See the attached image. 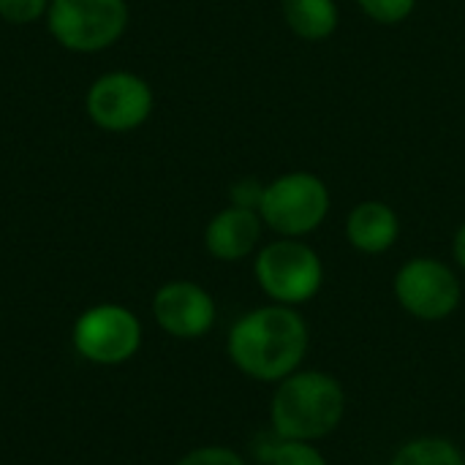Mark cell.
Wrapping results in <instances>:
<instances>
[{
    "label": "cell",
    "instance_id": "8",
    "mask_svg": "<svg viewBox=\"0 0 465 465\" xmlns=\"http://www.w3.org/2000/svg\"><path fill=\"white\" fill-rule=\"evenodd\" d=\"M155 95L144 76L131 71L101 74L84 95V112L101 131L128 134L144 125L153 114Z\"/></svg>",
    "mask_w": 465,
    "mask_h": 465
},
{
    "label": "cell",
    "instance_id": "16",
    "mask_svg": "<svg viewBox=\"0 0 465 465\" xmlns=\"http://www.w3.org/2000/svg\"><path fill=\"white\" fill-rule=\"evenodd\" d=\"M174 465H248L245 458L223 444H204V447H193L191 452H185Z\"/></svg>",
    "mask_w": 465,
    "mask_h": 465
},
{
    "label": "cell",
    "instance_id": "13",
    "mask_svg": "<svg viewBox=\"0 0 465 465\" xmlns=\"http://www.w3.org/2000/svg\"><path fill=\"white\" fill-rule=\"evenodd\" d=\"M390 465H465V455L444 436H417L395 450Z\"/></svg>",
    "mask_w": 465,
    "mask_h": 465
},
{
    "label": "cell",
    "instance_id": "9",
    "mask_svg": "<svg viewBox=\"0 0 465 465\" xmlns=\"http://www.w3.org/2000/svg\"><path fill=\"white\" fill-rule=\"evenodd\" d=\"M153 319L169 338L199 341L218 319V305L213 294L193 281H169L153 294Z\"/></svg>",
    "mask_w": 465,
    "mask_h": 465
},
{
    "label": "cell",
    "instance_id": "2",
    "mask_svg": "<svg viewBox=\"0 0 465 465\" xmlns=\"http://www.w3.org/2000/svg\"><path fill=\"white\" fill-rule=\"evenodd\" d=\"M346 414L343 384L327 371H297L275 384L270 425L278 439L322 441L332 436Z\"/></svg>",
    "mask_w": 465,
    "mask_h": 465
},
{
    "label": "cell",
    "instance_id": "1",
    "mask_svg": "<svg viewBox=\"0 0 465 465\" xmlns=\"http://www.w3.org/2000/svg\"><path fill=\"white\" fill-rule=\"evenodd\" d=\"M311 349V327L297 308L262 305L242 313L229 335L226 354L232 365L262 384H278L297 373Z\"/></svg>",
    "mask_w": 465,
    "mask_h": 465
},
{
    "label": "cell",
    "instance_id": "19",
    "mask_svg": "<svg viewBox=\"0 0 465 465\" xmlns=\"http://www.w3.org/2000/svg\"><path fill=\"white\" fill-rule=\"evenodd\" d=\"M452 256H455L458 267L465 272V221L458 226V232L452 237Z\"/></svg>",
    "mask_w": 465,
    "mask_h": 465
},
{
    "label": "cell",
    "instance_id": "7",
    "mask_svg": "<svg viewBox=\"0 0 465 465\" xmlns=\"http://www.w3.org/2000/svg\"><path fill=\"white\" fill-rule=\"evenodd\" d=\"M398 305L420 322H444L463 302L458 272L436 256L409 259L392 281Z\"/></svg>",
    "mask_w": 465,
    "mask_h": 465
},
{
    "label": "cell",
    "instance_id": "17",
    "mask_svg": "<svg viewBox=\"0 0 465 465\" xmlns=\"http://www.w3.org/2000/svg\"><path fill=\"white\" fill-rule=\"evenodd\" d=\"M49 0H0V19L8 25H33L46 16Z\"/></svg>",
    "mask_w": 465,
    "mask_h": 465
},
{
    "label": "cell",
    "instance_id": "10",
    "mask_svg": "<svg viewBox=\"0 0 465 465\" xmlns=\"http://www.w3.org/2000/svg\"><path fill=\"white\" fill-rule=\"evenodd\" d=\"M264 221L259 210L229 204L218 210L204 226V248L213 259L234 264L259 251Z\"/></svg>",
    "mask_w": 465,
    "mask_h": 465
},
{
    "label": "cell",
    "instance_id": "3",
    "mask_svg": "<svg viewBox=\"0 0 465 465\" xmlns=\"http://www.w3.org/2000/svg\"><path fill=\"white\" fill-rule=\"evenodd\" d=\"M253 275L270 302L300 308L322 292L324 264L305 240L278 237L256 251Z\"/></svg>",
    "mask_w": 465,
    "mask_h": 465
},
{
    "label": "cell",
    "instance_id": "12",
    "mask_svg": "<svg viewBox=\"0 0 465 465\" xmlns=\"http://www.w3.org/2000/svg\"><path fill=\"white\" fill-rule=\"evenodd\" d=\"M283 22L302 41H324L338 30L341 11L335 0H283Z\"/></svg>",
    "mask_w": 465,
    "mask_h": 465
},
{
    "label": "cell",
    "instance_id": "11",
    "mask_svg": "<svg viewBox=\"0 0 465 465\" xmlns=\"http://www.w3.org/2000/svg\"><path fill=\"white\" fill-rule=\"evenodd\" d=\"M401 237V218L398 213L379 199L360 202L346 215V240L354 251L365 256L387 253Z\"/></svg>",
    "mask_w": 465,
    "mask_h": 465
},
{
    "label": "cell",
    "instance_id": "6",
    "mask_svg": "<svg viewBox=\"0 0 465 465\" xmlns=\"http://www.w3.org/2000/svg\"><path fill=\"white\" fill-rule=\"evenodd\" d=\"M142 335V322L131 308L98 302L76 316L71 327V346L90 365L117 368L139 354Z\"/></svg>",
    "mask_w": 465,
    "mask_h": 465
},
{
    "label": "cell",
    "instance_id": "14",
    "mask_svg": "<svg viewBox=\"0 0 465 465\" xmlns=\"http://www.w3.org/2000/svg\"><path fill=\"white\" fill-rule=\"evenodd\" d=\"M270 465H330L324 452L313 441H292V439H278L267 447Z\"/></svg>",
    "mask_w": 465,
    "mask_h": 465
},
{
    "label": "cell",
    "instance_id": "18",
    "mask_svg": "<svg viewBox=\"0 0 465 465\" xmlns=\"http://www.w3.org/2000/svg\"><path fill=\"white\" fill-rule=\"evenodd\" d=\"M262 193H264V185L253 177H245L240 183L232 185L229 196H232V204L237 207H248V210H259L262 204Z\"/></svg>",
    "mask_w": 465,
    "mask_h": 465
},
{
    "label": "cell",
    "instance_id": "15",
    "mask_svg": "<svg viewBox=\"0 0 465 465\" xmlns=\"http://www.w3.org/2000/svg\"><path fill=\"white\" fill-rule=\"evenodd\" d=\"M357 5L362 8V14L379 25H401L406 22L414 8H417V0H357Z\"/></svg>",
    "mask_w": 465,
    "mask_h": 465
},
{
    "label": "cell",
    "instance_id": "5",
    "mask_svg": "<svg viewBox=\"0 0 465 465\" xmlns=\"http://www.w3.org/2000/svg\"><path fill=\"white\" fill-rule=\"evenodd\" d=\"M128 0H49V35L68 52L95 54L114 46L128 30Z\"/></svg>",
    "mask_w": 465,
    "mask_h": 465
},
{
    "label": "cell",
    "instance_id": "4",
    "mask_svg": "<svg viewBox=\"0 0 465 465\" xmlns=\"http://www.w3.org/2000/svg\"><path fill=\"white\" fill-rule=\"evenodd\" d=\"M330 188L313 172H286L264 185L259 215L278 237H308L330 215Z\"/></svg>",
    "mask_w": 465,
    "mask_h": 465
}]
</instances>
